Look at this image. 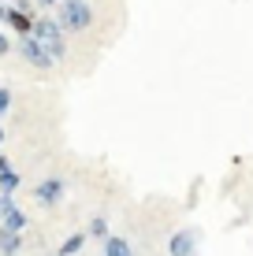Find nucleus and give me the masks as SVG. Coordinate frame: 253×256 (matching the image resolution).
Wrapping results in <instances>:
<instances>
[{"label": "nucleus", "mask_w": 253, "mask_h": 256, "mask_svg": "<svg viewBox=\"0 0 253 256\" xmlns=\"http://www.w3.org/2000/svg\"><path fill=\"white\" fill-rule=\"evenodd\" d=\"M0 167H12V164H8V156H4V152H0Z\"/></svg>", "instance_id": "6ab92c4d"}, {"label": "nucleus", "mask_w": 253, "mask_h": 256, "mask_svg": "<svg viewBox=\"0 0 253 256\" xmlns=\"http://www.w3.org/2000/svg\"><path fill=\"white\" fill-rule=\"evenodd\" d=\"M8 52H15V34L8 26H0V56H8Z\"/></svg>", "instance_id": "ddd939ff"}, {"label": "nucleus", "mask_w": 253, "mask_h": 256, "mask_svg": "<svg viewBox=\"0 0 253 256\" xmlns=\"http://www.w3.org/2000/svg\"><path fill=\"white\" fill-rule=\"evenodd\" d=\"M8 108H12V90H0V119L8 116Z\"/></svg>", "instance_id": "2eb2a0df"}, {"label": "nucleus", "mask_w": 253, "mask_h": 256, "mask_svg": "<svg viewBox=\"0 0 253 256\" xmlns=\"http://www.w3.org/2000/svg\"><path fill=\"white\" fill-rule=\"evenodd\" d=\"M86 242H90V234H86V230H75V234H67L64 238V242H60V256H78V252H82L86 249Z\"/></svg>", "instance_id": "6e6552de"}, {"label": "nucleus", "mask_w": 253, "mask_h": 256, "mask_svg": "<svg viewBox=\"0 0 253 256\" xmlns=\"http://www.w3.org/2000/svg\"><path fill=\"white\" fill-rule=\"evenodd\" d=\"M34 38L41 41L49 52H52V60H67V34H64V26L56 22V15H34Z\"/></svg>", "instance_id": "f257e3e1"}, {"label": "nucleus", "mask_w": 253, "mask_h": 256, "mask_svg": "<svg viewBox=\"0 0 253 256\" xmlns=\"http://www.w3.org/2000/svg\"><path fill=\"white\" fill-rule=\"evenodd\" d=\"M56 22L64 34H82L93 26V4L90 0H60L56 4Z\"/></svg>", "instance_id": "f03ea898"}, {"label": "nucleus", "mask_w": 253, "mask_h": 256, "mask_svg": "<svg viewBox=\"0 0 253 256\" xmlns=\"http://www.w3.org/2000/svg\"><path fill=\"white\" fill-rule=\"evenodd\" d=\"M12 8L15 12H26V15H38V4H34V0H12Z\"/></svg>", "instance_id": "4468645a"}, {"label": "nucleus", "mask_w": 253, "mask_h": 256, "mask_svg": "<svg viewBox=\"0 0 253 256\" xmlns=\"http://www.w3.org/2000/svg\"><path fill=\"white\" fill-rule=\"evenodd\" d=\"M15 204V193H0V219H4V212Z\"/></svg>", "instance_id": "dca6fc26"}, {"label": "nucleus", "mask_w": 253, "mask_h": 256, "mask_svg": "<svg viewBox=\"0 0 253 256\" xmlns=\"http://www.w3.org/2000/svg\"><path fill=\"white\" fill-rule=\"evenodd\" d=\"M45 256H60V252H56V249H52V252H45Z\"/></svg>", "instance_id": "412c9836"}, {"label": "nucleus", "mask_w": 253, "mask_h": 256, "mask_svg": "<svg viewBox=\"0 0 253 256\" xmlns=\"http://www.w3.org/2000/svg\"><path fill=\"white\" fill-rule=\"evenodd\" d=\"M19 190V171L15 167H0V193H15Z\"/></svg>", "instance_id": "f8f14e48"}, {"label": "nucleus", "mask_w": 253, "mask_h": 256, "mask_svg": "<svg viewBox=\"0 0 253 256\" xmlns=\"http://www.w3.org/2000/svg\"><path fill=\"white\" fill-rule=\"evenodd\" d=\"M86 234L97 238V242H104V238L112 234V230H108V216H93L90 223H86Z\"/></svg>", "instance_id": "9b49d317"}, {"label": "nucleus", "mask_w": 253, "mask_h": 256, "mask_svg": "<svg viewBox=\"0 0 253 256\" xmlns=\"http://www.w3.org/2000/svg\"><path fill=\"white\" fill-rule=\"evenodd\" d=\"M34 4H38V8H56L60 0H34Z\"/></svg>", "instance_id": "a211bd4d"}, {"label": "nucleus", "mask_w": 253, "mask_h": 256, "mask_svg": "<svg viewBox=\"0 0 253 256\" xmlns=\"http://www.w3.org/2000/svg\"><path fill=\"white\" fill-rule=\"evenodd\" d=\"M4 138H8V130H4V126H0V145H4Z\"/></svg>", "instance_id": "aec40b11"}, {"label": "nucleus", "mask_w": 253, "mask_h": 256, "mask_svg": "<svg viewBox=\"0 0 253 256\" xmlns=\"http://www.w3.org/2000/svg\"><path fill=\"white\" fill-rule=\"evenodd\" d=\"M15 52H19V56H23L34 70H52V67H56L52 52H49L45 45H41V41L34 38V34H23V38H15Z\"/></svg>", "instance_id": "7ed1b4c3"}, {"label": "nucleus", "mask_w": 253, "mask_h": 256, "mask_svg": "<svg viewBox=\"0 0 253 256\" xmlns=\"http://www.w3.org/2000/svg\"><path fill=\"white\" fill-rule=\"evenodd\" d=\"M23 252V234L0 226V256H19Z\"/></svg>", "instance_id": "0eeeda50"}, {"label": "nucleus", "mask_w": 253, "mask_h": 256, "mask_svg": "<svg viewBox=\"0 0 253 256\" xmlns=\"http://www.w3.org/2000/svg\"><path fill=\"white\" fill-rule=\"evenodd\" d=\"M0 226H8V230H26V226H30V219H26V212L19 208V204H12V208H8L4 212V219H0Z\"/></svg>", "instance_id": "1a4fd4ad"}, {"label": "nucleus", "mask_w": 253, "mask_h": 256, "mask_svg": "<svg viewBox=\"0 0 253 256\" xmlns=\"http://www.w3.org/2000/svg\"><path fill=\"white\" fill-rule=\"evenodd\" d=\"M8 15H12V0H0V26H8Z\"/></svg>", "instance_id": "f3484780"}, {"label": "nucleus", "mask_w": 253, "mask_h": 256, "mask_svg": "<svg viewBox=\"0 0 253 256\" xmlns=\"http://www.w3.org/2000/svg\"><path fill=\"white\" fill-rule=\"evenodd\" d=\"M197 234L194 226H182V230H175L168 238V256H197Z\"/></svg>", "instance_id": "39448f33"}, {"label": "nucleus", "mask_w": 253, "mask_h": 256, "mask_svg": "<svg viewBox=\"0 0 253 256\" xmlns=\"http://www.w3.org/2000/svg\"><path fill=\"white\" fill-rule=\"evenodd\" d=\"M8 30H12L15 38L30 34V30H34V15H26V12H15V8H12V15H8Z\"/></svg>", "instance_id": "9d476101"}, {"label": "nucleus", "mask_w": 253, "mask_h": 256, "mask_svg": "<svg viewBox=\"0 0 253 256\" xmlns=\"http://www.w3.org/2000/svg\"><path fill=\"white\" fill-rule=\"evenodd\" d=\"M101 256H134V245H130L127 238H119V234H108L101 242Z\"/></svg>", "instance_id": "423d86ee"}, {"label": "nucleus", "mask_w": 253, "mask_h": 256, "mask_svg": "<svg viewBox=\"0 0 253 256\" xmlns=\"http://www.w3.org/2000/svg\"><path fill=\"white\" fill-rule=\"evenodd\" d=\"M64 197H67V182L64 178H41L38 186H34V200H38V208H56Z\"/></svg>", "instance_id": "20e7f679"}]
</instances>
